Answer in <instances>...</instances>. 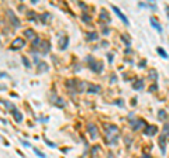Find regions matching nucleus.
Wrapping results in <instances>:
<instances>
[{
	"label": "nucleus",
	"mask_w": 169,
	"mask_h": 158,
	"mask_svg": "<svg viewBox=\"0 0 169 158\" xmlns=\"http://www.w3.org/2000/svg\"><path fill=\"white\" fill-rule=\"evenodd\" d=\"M111 9H113V11L116 13V14H117V17H120V20H121V21L124 23V24H127V26H128V24H130V23H128V19H127V17H125L124 14H123L121 10H120V9H118L117 6H111Z\"/></svg>",
	"instance_id": "nucleus-1"
},
{
	"label": "nucleus",
	"mask_w": 169,
	"mask_h": 158,
	"mask_svg": "<svg viewBox=\"0 0 169 158\" xmlns=\"http://www.w3.org/2000/svg\"><path fill=\"white\" fill-rule=\"evenodd\" d=\"M26 45V41L23 40V38H16L14 41H13V44H11V50H20V48H23Z\"/></svg>",
	"instance_id": "nucleus-2"
},
{
	"label": "nucleus",
	"mask_w": 169,
	"mask_h": 158,
	"mask_svg": "<svg viewBox=\"0 0 169 158\" xmlns=\"http://www.w3.org/2000/svg\"><path fill=\"white\" fill-rule=\"evenodd\" d=\"M156 131H158V129L155 126H147V129L144 130V134L145 136H154V134H156Z\"/></svg>",
	"instance_id": "nucleus-3"
},
{
	"label": "nucleus",
	"mask_w": 169,
	"mask_h": 158,
	"mask_svg": "<svg viewBox=\"0 0 169 158\" xmlns=\"http://www.w3.org/2000/svg\"><path fill=\"white\" fill-rule=\"evenodd\" d=\"M7 14H9V17L11 19V21H13V26L19 27V26H20V21H19V20H17V19L14 17V14H13V11H10V10H9V11H7Z\"/></svg>",
	"instance_id": "nucleus-4"
},
{
	"label": "nucleus",
	"mask_w": 169,
	"mask_h": 158,
	"mask_svg": "<svg viewBox=\"0 0 169 158\" xmlns=\"http://www.w3.org/2000/svg\"><path fill=\"white\" fill-rule=\"evenodd\" d=\"M149 21H151V26H152V27H155V28L158 30L159 33H162V27L159 26V23L156 21V20H155V19H152V17H151V19H149Z\"/></svg>",
	"instance_id": "nucleus-5"
},
{
	"label": "nucleus",
	"mask_w": 169,
	"mask_h": 158,
	"mask_svg": "<svg viewBox=\"0 0 169 158\" xmlns=\"http://www.w3.org/2000/svg\"><path fill=\"white\" fill-rule=\"evenodd\" d=\"M88 130H89V133L92 134V138H96V137H97V130L95 129V126H93V124H89Z\"/></svg>",
	"instance_id": "nucleus-6"
},
{
	"label": "nucleus",
	"mask_w": 169,
	"mask_h": 158,
	"mask_svg": "<svg viewBox=\"0 0 169 158\" xmlns=\"http://www.w3.org/2000/svg\"><path fill=\"white\" fill-rule=\"evenodd\" d=\"M13 116H14L16 121H19V123H21V121H23V116H21V113H20L19 110H13Z\"/></svg>",
	"instance_id": "nucleus-7"
},
{
	"label": "nucleus",
	"mask_w": 169,
	"mask_h": 158,
	"mask_svg": "<svg viewBox=\"0 0 169 158\" xmlns=\"http://www.w3.org/2000/svg\"><path fill=\"white\" fill-rule=\"evenodd\" d=\"M97 90H100V88H99V86H93V85H89V92L96 93Z\"/></svg>",
	"instance_id": "nucleus-8"
},
{
	"label": "nucleus",
	"mask_w": 169,
	"mask_h": 158,
	"mask_svg": "<svg viewBox=\"0 0 169 158\" xmlns=\"http://www.w3.org/2000/svg\"><path fill=\"white\" fill-rule=\"evenodd\" d=\"M156 51H158V54H159V55H161V57H164V58H168V54H166V52L165 51H164V50H162V48H158V50H156Z\"/></svg>",
	"instance_id": "nucleus-9"
},
{
	"label": "nucleus",
	"mask_w": 169,
	"mask_h": 158,
	"mask_svg": "<svg viewBox=\"0 0 169 158\" xmlns=\"http://www.w3.org/2000/svg\"><path fill=\"white\" fill-rule=\"evenodd\" d=\"M26 35H27V37H30V38H35L33 30H27V31H26ZM35 40H37V38H35Z\"/></svg>",
	"instance_id": "nucleus-10"
},
{
	"label": "nucleus",
	"mask_w": 169,
	"mask_h": 158,
	"mask_svg": "<svg viewBox=\"0 0 169 158\" xmlns=\"http://www.w3.org/2000/svg\"><path fill=\"white\" fill-rule=\"evenodd\" d=\"M142 82H141V81H138V82H137V83H134V85H132V88H134V89H140V88H142Z\"/></svg>",
	"instance_id": "nucleus-11"
},
{
	"label": "nucleus",
	"mask_w": 169,
	"mask_h": 158,
	"mask_svg": "<svg viewBox=\"0 0 169 158\" xmlns=\"http://www.w3.org/2000/svg\"><path fill=\"white\" fill-rule=\"evenodd\" d=\"M33 150H34V152H35V154H37L38 157H41V158H45V154H44V152H41V151H38L37 148H33Z\"/></svg>",
	"instance_id": "nucleus-12"
},
{
	"label": "nucleus",
	"mask_w": 169,
	"mask_h": 158,
	"mask_svg": "<svg viewBox=\"0 0 169 158\" xmlns=\"http://www.w3.org/2000/svg\"><path fill=\"white\" fill-rule=\"evenodd\" d=\"M164 133H166V134L169 136V124H166L165 127H164Z\"/></svg>",
	"instance_id": "nucleus-13"
},
{
	"label": "nucleus",
	"mask_w": 169,
	"mask_h": 158,
	"mask_svg": "<svg viewBox=\"0 0 169 158\" xmlns=\"http://www.w3.org/2000/svg\"><path fill=\"white\" fill-rule=\"evenodd\" d=\"M23 62H24V65H26L27 68H30V62H28V61H27L26 58H23Z\"/></svg>",
	"instance_id": "nucleus-14"
},
{
	"label": "nucleus",
	"mask_w": 169,
	"mask_h": 158,
	"mask_svg": "<svg viewBox=\"0 0 169 158\" xmlns=\"http://www.w3.org/2000/svg\"><path fill=\"white\" fill-rule=\"evenodd\" d=\"M89 40H95V38H97V37H95V34H89Z\"/></svg>",
	"instance_id": "nucleus-15"
},
{
	"label": "nucleus",
	"mask_w": 169,
	"mask_h": 158,
	"mask_svg": "<svg viewBox=\"0 0 169 158\" xmlns=\"http://www.w3.org/2000/svg\"><path fill=\"white\" fill-rule=\"evenodd\" d=\"M45 141H47V140H45ZM47 144H48V145H51V147H55V144H54V143H49V141H47Z\"/></svg>",
	"instance_id": "nucleus-16"
},
{
	"label": "nucleus",
	"mask_w": 169,
	"mask_h": 158,
	"mask_svg": "<svg viewBox=\"0 0 169 158\" xmlns=\"http://www.w3.org/2000/svg\"><path fill=\"white\" fill-rule=\"evenodd\" d=\"M144 158H149V157H148V155H145V157H144Z\"/></svg>",
	"instance_id": "nucleus-17"
}]
</instances>
